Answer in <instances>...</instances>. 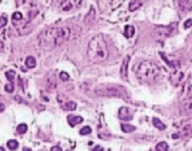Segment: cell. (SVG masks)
<instances>
[{
	"instance_id": "7a4b0ae2",
	"label": "cell",
	"mask_w": 192,
	"mask_h": 151,
	"mask_svg": "<svg viewBox=\"0 0 192 151\" xmlns=\"http://www.w3.org/2000/svg\"><path fill=\"white\" fill-rule=\"evenodd\" d=\"M108 45L102 35L94 36L88 43L87 47V56L94 63H102L108 59Z\"/></svg>"
},
{
	"instance_id": "ac0fdd59",
	"label": "cell",
	"mask_w": 192,
	"mask_h": 151,
	"mask_svg": "<svg viewBox=\"0 0 192 151\" xmlns=\"http://www.w3.org/2000/svg\"><path fill=\"white\" fill-rule=\"evenodd\" d=\"M76 108V103L75 102H67L63 104V110H67V111H72Z\"/></svg>"
},
{
	"instance_id": "cb8c5ba5",
	"label": "cell",
	"mask_w": 192,
	"mask_h": 151,
	"mask_svg": "<svg viewBox=\"0 0 192 151\" xmlns=\"http://www.w3.org/2000/svg\"><path fill=\"white\" fill-rule=\"evenodd\" d=\"M92 132V130H91V127H83L82 130H80V135H88V134H91Z\"/></svg>"
},
{
	"instance_id": "d4e9b609",
	"label": "cell",
	"mask_w": 192,
	"mask_h": 151,
	"mask_svg": "<svg viewBox=\"0 0 192 151\" xmlns=\"http://www.w3.org/2000/svg\"><path fill=\"white\" fill-rule=\"evenodd\" d=\"M23 19V15H21V12H15L12 15V20L13 21H17V20H21Z\"/></svg>"
},
{
	"instance_id": "83f0119b",
	"label": "cell",
	"mask_w": 192,
	"mask_h": 151,
	"mask_svg": "<svg viewBox=\"0 0 192 151\" xmlns=\"http://www.w3.org/2000/svg\"><path fill=\"white\" fill-rule=\"evenodd\" d=\"M7 23V16H1L0 17V28H3Z\"/></svg>"
},
{
	"instance_id": "8992f818",
	"label": "cell",
	"mask_w": 192,
	"mask_h": 151,
	"mask_svg": "<svg viewBox=\"0 0 192 151\" xmlns=\"http://www.w3.org/2000/svg\"><path fill=\"white\" fill-rule=\"evenodd\" d=\"M44 84H45V90L48 91H52L56 88L57 83H56V76L53 73H49L45 76V80H44Z\"/></svg>"
},
{
	"instance_id": "4fadbf2b",
	"label": "cell",
	"mask_w": 192,
	"mask_h": 151,
	"mask_svg": "<svg viewBox=\"0 0 192 151\" xmlns=\"http://www.w3.org/2000/svg\"><path fill=\"white\" fill-rule=\"evenodd\" d=\"M83 122V118L82 116H75V115H70L68 116V123H70L71 126H76L79 123Z\"/></svg>"
},
{
	"instance_id": "9a60e30c",
	"label": "cell",
	"mask_w": 192,
	"mask_h": 151,
	"mask_svg": "<svg viewBox=\"0 0 192 151\" xmlns=\"http://www.w3.org/2000/svg\"><path fill=\"white\" fill-rule=\"evenodd\" d=\"M25 65H27V68H35L36 67V59L33 56H28L25 59Z\"/></svg>"
},
{
	"instance_id": "5b68a950",
	"label": "cell",
	"mask_w": 192,
	"mask_h": 151,
	"mask_svg": "<svg viewBox=\"0 0 192 151\" xmlns=\"http://www.w3.org/2000/svg\"><path fill=\"white\" fill-rule=\"evenodd\" d=\"M180 114L181 115H192V96L185 99L180 106Z\"/></svg>"
},
{
	"instance_id": "484cf974",
	"label": "cell",
	"mask_w": 192,
	"mask_h": 151,
	"mask_svg": "<svg viewBox=\"0 0 192 151\" xmlns=\"http://www.w3.org/2000/svg\"><path fill=\"white\" fill-rule=\"evenodd\" d=\"M13 90H15V87H13L12 82L8 83V84L5 86V91H7V92H13Z\"/></svg>"
},
{
	"instance_id": "7402d4cb",
	"label": "cell",
	"mask_w": 192,
	"mask_h": 151,
	"mask_svg": "<svg viewBox=\"0 0 192 151\" xmlns=\"http://www.w3.org/2000/svg\"><path fill=\"white\" fill-rule=\"evenodd\" d=\"M15 75H16L15 71H7V72H5V78L8 79L9 82H13V80H15Z\"/></svg>"
},
{
	"instance_id": "6da1fadb",
	"label": "cell",
	"mask_w": 192,
	"mask_h": 151,
	"mask_svg": "<svg viewBox=\"0 0 192 151\" xmlns=\"http://www.w3.org/2000/svg\"><path fill=\"white\" fill-rule=\"evenodd\" d=\"M72 31L70 27L67 25H57V27H52V28L45 29L44 32H41L39 35V47L43 49H53L63 44L64 41L70 40L72 37Z\"/></svg>"
},
{
	"instance_id": "52a82bcc",
	"label": "cell",
	"mask_w": 192,
	"mask_h": 151,
	"mask_svg": "<svg viewBox=\"0 0 192 151\" xmlns=\"http://www.w3.org/2000/svg\"><path fill=\"white\" fill-rule=\"evenodd\" d=\"M80 3H82V0H64V3L60 5V9L61 11H70L75 7H79Z\"/></svg>"
},
{
	"instance_id": "ffe728a7",
	"label": "cell",
	"mask_w": 192,
	"mask_h": 151,
	"mask_svg": "<svg viewBox=\"0 0 192 151\" xmlns=\"http://www.w3.org/2000/svg\"><path fill=\"white\" fill-rule=\"evenodd\" d=\"M122 130L124 132H134L135 131V127L131 126V124H122Z\"/></svg>"
},
{
	"instance_id": "e0dca14e",
	"label": "cell",
	"mask_w": 192,
	"mask_h": 151,
	"mask_svg": "<svg viewBox=\"0 0 192 151\" xmlns=\"http://www.w3.org/2000/svg\"><path fill=\"white\" fill-rule=\"evenodd\" d=\"M152 123H153V126H155L156 128H159V130H165V124H164L163 122H160L159 119L153 118L152 119Z\"/></svg>"
},
{
	"instance_id": "7c38bea8",
	"label": "cell",
	"mask_w": 192,
	"mask_h": 151,
	"mask_svg": "<svg viewBox=\"0 0 192 151\" xmlns=\"http://www.w3.org/2000/svg\"><path fill=\"white\" fill-rule=\"evenodd\" d=\"M142 5H143V1H142V0H132L131 3H130V5H128V9L132 12V11L139 9Z\"/></svg>"
},
{
	"instance_id": "ba28073f",
	"label": "cell",
	"mask_w": 192,
	"mask_h": 151,
	"mask_svg": "<svg viewBox=\"0 0 192 151\" xmlns=\"http://www.w3.org/2000/svg\"><path fill=\"white\" fill-rule=\"evenodd\" d=\"M192 135V126L191 124H188V126H184L183 128H181V131H180L179 134H173L172 135V138L176 139V138H189Z\"/></svg>"
},
{
	"instance_id": "4316f807",
	"label": "cell",
	"mask_w": 192,
	"mask_h": 151,
	"mask_svg": "<svg viewBox=\"0 0 192 151\" xmlns=\"http://www.w3.org/2000/svg\"><path fill=\"white\" fill-rule=\"evenodd\" d=\"M60 79L64 80V82H67V80H70V76H68L67 72H60Z\"/></svg>"
},
{
	"instance_id": "d6a6232c",
	"label": "cell",
	"mask_w": 192,
	"mask_h": 151,
	"mask_svg": "<svg viewBox=\"0 0 192 151\" xmlns=\"http://www.w3.org/2000/svg\"><path fill=\"white\" fill-rule=\"evenodd\" d=\"M0 49H3V41H0Z\"/></svg>"
},
{
	"instance_id": "277c9868",
	"label": "cell",
	"mask_w": 192,
	"mask_h": 151,
	"mask_svg": "<svg viewBox=\"0 0 192 151\" xmlns=\"http://www.w3.org/2000/svg\"><path fill=\"white\" fill-rule=\"evenodd\" d=\"M95 94L99 95V96H123L124 92H123L119 87H107V86H102V87H98L95 90Z\"/></svg>"
},
{
	"instance_id": "2e32d148",
	"label": "cell",
	"mask_w": 192,
	"mask_h": 151,
	"mask_svg": "<svg viewBox=\"0 0 192 151\" xmlns=\"http://www.w3.org/2000/svg\"><path fill=\"white\" fill-rule=\"evenodd\" d=\"M128 61H130V56H127L123 61V65H122V76L124 79L127 78V67H128Z\"/></svg>"
},
{
	"instance_id": "4dcf8cb0",
	"label": "cell",
	"mask_w": 192,
	"mask_h": 151,
	"mask_svg": "<svg viewBox=\"0 0 192 151\" xmlns=\"http://www.w3.org/2000/svg\"><path fill=\"white\" fill-rule=\"evenodd\" d=\"M4 108H5V106L3 104V103H0V112H1V111H4Z\"/></svg>"
},
{
	"instance_id": "1f68e13d",
	"label": "cell",
	"mask_w": 192,
	"mask_h": 151,
	"mask_svg": "<svg viewBox=\"0 0 192 151\" xmlns=\"http://www.w3.org/2000/svg\"><path fill=\"white\" fill-rule=\"evenodd\" d=\"M94 151H104V150H103V147L98 146V147H96V148H95V150H94Z\"/></svg>"
},
{
	"instance_id": "8fae6325",
	"label": "cell",
	"mask_w": 192,
	"mask_h": 151,
	"mask_svg": "<svg viewBox=\"0 0 192 151\" xmlns=\"http://www.w3.org/2000/svg\"><path fill=\"white\" fill-rule=\"evenodd\" d=\"M179 7L184 12H187V11L192 9V0H179Z\"/></svg>"
},
{
	"instance_id": "e575fe53",
	"label": "cell",
	"mask_w": 192,
	"mask_h": 151,
	"mask_svg": "<svg viewBox=\"0 0 192 151\" xmlns=\"http://www.w3.org/2000/svg\"><path fill=\"white\" fill-rule=\"evenodd\" d=\"M0 151H4V148H3V147H0Z\"/></svg>"
},
{
	"instance_id": "44dd1931",
	"label": "cell",
	"mask_w": 192,
	"mask_h": 151,
	"mask_svg": "<svg viewBox=\"0 0 192 151\" xmlns=\"http://www.w3.org/2000/svg\"><path fill=\"white\" fill-rule=\"evenodd\" d=\"M7 146H8V148H11V150H16L17 147H19V143H17L16 140H8Z\"/></svg>"
},
{
	"instance_id": "5bb4252c",
	"label": "cell",
	"mask_w": 192,
	"mask_h": 151,
	"mask_svg": "<svg viewBox=\"0 0 192 151\" xmlns=\"http://www.w3.org/2000/svg\"><path fill=\"white\" fill-rule=\"evenodd\" d=\"M124 35L127 37H132L135 35V28H134V25H126L124 27Z\"/></svg>"
},
{
	"instance_id": "603a6c76",
	"label": "cell",
	"mask_w": 192,
	"mask_h": 151,
	"mask_svg": "<svg viewBox=\"0 0 192 151\" xmlns=\"http://www.w3.org/2000/svg\"><path fill=\"white\" fill-rule=\"evenodd\" d=\"M17 132H19V134L27 132V124H24V123H23V124H19V126H17Z\"/></svg>"
},
{
	"instance_id": "f1b7e54d",
	"label": "cell",
	"mask_w": 192,
	"mask_h": 151,
	"mask_svg": "<svg viewBox=\"0 0 192 151\" xmlns=\"http://www.w3.org/2000/svg\"><path fill=\"white\" fill-rule=\"evenodd\" d=\"M191 25H192V19H188V20L184 23V28H189Z\"/></svg>"
},
{
	"instance_id": "d6986e66",
	"label": "cell",
	"mask_w": 192,
	"mask_h": 151,
	"mask_svg": "<svg viewBox=\"0 0 192 151\" xmlns=\"http://www.w3.org/2000/svg\"><path fill=\"white\" fill-rule=\"evenodd\" d=\"M156 151H168V144L165 142H160L156 144Z\"/></svg>"
},
{
	"instance_id": "3957f363",
	"label": "cell",
	"mask_w": 192,
	"mask_h": 151,
	"mask_svg": "<svg viewBox=\"0 0 192 151\" xmlns=\"http://www.w3.org/2000/svg\"><path fill=\"white\" fill-rule=\"evenodd\" d=\"M136 76L143 83H155L161 76V69L155 61L143 60L142 63L138 64Z\"/></svg>"
},
{
	"instance_id": "f546056e",
	"label": "cell",
	"mask_w": 192,
	"mask_h": 151,
	"mask_svg": "<svg viewBox=\"0 0 192 151\" xmlns=\"http://www.w3.org/2000/svg\"><path fill=\"white\" fill-rule=\"evenodd\" d=\"M51 151H61V148L59 146H55V147H52V148H51Z\"/></svg>"
},
{
	"instance_id": "836d02e7",
	"label": "cell",
	"mask_w": 192,
	"mask_h": 151,
	"mask_svg": "<svg viewBox=\"0 0 192 151\" xmlns=\"http://www.w3.org/2000/svg\"><path fill=\"white\" fill-rule=\"evenodd\" d=\"M23 151H31V150H29V148H24V150H23Z\"/></svg>"
},
{
	"instance_id": "30bf717a",
	"label": "cell",
	"mask_w": 192,
	"mask_h": 151,
	"mask_svg": "<svg viewBox=\"0 0 192 151\" xmlns=\"http://www.w3.org/2000/svg\"><path fill=\"white\" fill-rule=\"evenodd\" d=\"M119 118L123 119V120H130V119L132 118L131 108H128V107H122V108L119 110Z\"/></svg>"
},
{
	"instance_id": "9c48e42d",
	"label": "cell",
	"mask_w": 192,
	"mask_h": 151,
	"mask_svg": "<svg viewBox=\"0 0 192 151\" xmlns=\"http://www.w3.org/2000/svg\"><path fill=\"white\" fill-rule=\"evenodd\" d=\"M183 79H184V73L181 72V71H175V72L171 75L169 80H171V83L173 86H179L180 83L183 82Z\"/></svg>"
}]
</instances>
